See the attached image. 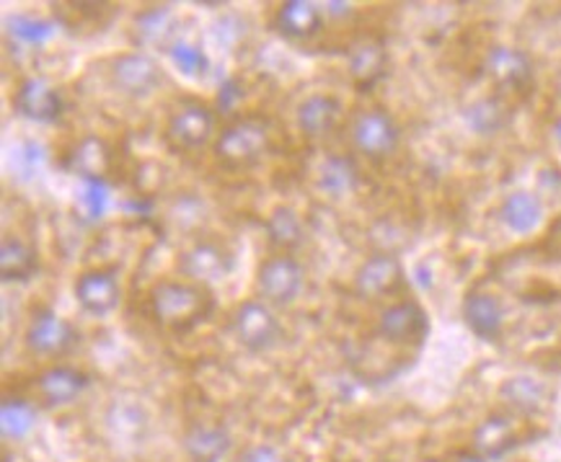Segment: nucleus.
Returning a JSON list of instances; mask_svg holds the SVG:
<instances>
[{
    "label": "nucleus",
    "mask_w": 561,
    "mask_h": 462,
    "mask_svg": "<svg viewBox=\"0 0 561 462\" xmlns=\"http://www.w3.org/2000/svg\"><path fill=\"white\" fill-rule=\"evenodd\" d=\"M359 182V171L352 158L347 155H327L319 169V186L323 192L344 197V194L355 192Z\"/></svg>",
    "instance_id": "25"
},
{
    "label": "nucleus",
    "mask_w": 561,
    "mask_h": 462,
    "mask_svg": "<svg viewBox=\"0 0 561 462\" xmlns=\"http://www.w3.org/2000/svg\"><path fill=\"white\" fill-rule=\"evenodd\" d=\"M26 346L42 357H60L76 346V328L53 310H39L28 323Z\"/></svg>",
    "instance_id": "9"
},
{
    "label": "nucleus",
    "mask_w": 561,
    "mask_h": 462,
    "mask_svg": "<svg viewBox=\"0 0 561 462\" xmlns=\"http://www.w3.org/2000/svg\"><path fill=\"white\" fill-rule=\"evenodd\" d=\"M267 235L275 249H285V251L298 249L306 238L304 220H300L298 212H293L290 207H277L267 220Z\"/></svg>",
    "instance_id": "26"
},
{
    "label": "nucleus",
    "mask_w": 561,
    "mask_h": 462,
    "mask_svg": "<svg viewBox=\"0 0 561 462\" xmlns=\"http://www.w3.org/2000/svg\"><path fill=\"white\" fill-rule=\"evenodd\" d=\"M553 135H557V142L561 146V119L557 122V125H553Z\"/></svg>",
    "instance_id": "38"
},
{
    "label": "nucleus",
    "mask_w": 561,
    "mask_h": 462,
    "mask_svg": "<svg viewBox=\"0 0 561 462\" xmlns=\"http://www.w3.org/2000/svg\"><path fill=\"white\" fill-rule=\"evenodd\" d=\"M378 334L391 344H414L427 336V313L416 302H396L380 313Z\"/></svg>",
    "instance_id": "11"
},
{
    "label": "nucleus",
    "mask_w": 561,
    "mask_h": 462,
    "mask_svg": "<svg viewBox=\"0 0 561 462\" xmlns=\"http://www.w3.org/2000/svg\"><path fill=\"white\" fill-rule=\"evenodd\" d=\"M329 9H334L332 11L334 16H344V13H350V5H344V3H332V5H329Z\"/></svg>",
    "instance_id": "36"
},
{
    "label": "nucleus",
    "mask_w": 561,
    "mask_h": 462,
    "mask_svg": "<svg viewBox=\"0 0 561 462\" xmlns=\"http://www.w3.org/2000/svg\"><path fill=\"white\" fill-rule=\"evenodd\" d=\"M352 142L370 161H383L399 148V127L386 112L370 109L352 122Z\"/></svg>",
    "instance_id": "6"
},
{
    "label": "nucleus",
    "mask_w": 561,
    "mask_h": 462,
    "mask_svg": "<svg viewBox=\"0 0 561 462\" xmlns=\"http://www.w3.org/2000/svg\"><path fill=\"white\" fill-rule=\"evenodd\" d=\"M270 148V127L259 117H241L222 129L215 140V155L228 169H249Z\"/></svg>",
    "instance_id": "2"
},
{
    "label": "nucleus",
    "mask_w": 561,
    "mask_h": 462,
    "mask_svg": "<svg viewBox=\"0 0 561 462\" xmlns=\"http://www.w3.org/2000/svg\"><path fill=\"white\" fill-rule=\"evenodd\" d=\"M228 447V431L215 424H194L184 437V450L192 462H220Z\"/></svg>",
    "instance_id": "20"
},
{
    "label": "nucleus",
    "mask_w": 561,
    "mask_h": 462,
    "mask_svg": "<svg viewBox=\"0 0 561 462\" xmlns=\"http://www.w3.org/2000/svg\"><path fill=\"white\" fill-rule=\"evenodd\" d=\"M473 447L481 460H500L517 447V429L513 418L494 414L484 418L473 431Z\"/></svg>",
    "instance_id": "17"
},
{
    "label": "nucleus",
    "mask_w": 561,
    "mask_h": 462,
    "mask_svg": "<svg viewBox=\"0 0 561 462\" xmlns=\"http://www.w3.org/2000/svg\"><path fill=\"white\" fill-rule=\"evenodd\" d=\"M169 28H171L169 9H153V11L138 16L140 37L146 42H153V45H158V42H163L169 37Z\"/></svg>",
    "instance_id": "33"
},
{
    "label": "nucleus",
    "mask_w": 561,
    "mask_h": 462,
    "mask_svg": "<svg viewBox=\"0 0 561 462\" xmlns=\"http://www.w3.org/2000/svg\"><path fill=\"white\" fill-rule=\"evenodd\" d=\"M213 112L199 101H184L169 117L167 142L174 150H197L210 142L213 137Z\"/></svg>",
    "instance_id": "5"
},
{
    "label": "nucleus",
    "mask_w": 561,
    "mask_h": 462,
    "mask_svg": "<svg viewBox=\"0 0 561 462\" xmlns=\"http://www.w3.org/2000/svg\"><path fill=\"white\" fill-rule=\"evenodd\" d=\"M463 321L484 342H497L505 328V310L500 300L486 292H471L463 302Z\"/></svg>",
    "instance_id": "16"
},
{
    "label": "nucleus",
    "mask_w": 561,
    "mask_h": 462,
    "mask_svg": "<svg viewBox=\"0 0 561 462\" xmlns=\"http://www.w3.org/2000/svg\"><path fill=\"white\" fill-rule=\"evenodd\" d=\"M73 169L85 178H102L110 169V150L96 137H85L73 155Z\"/></svg>",
    "instance_id": "29"
},
{
    "label": "nucleus",
    "mask_w": 561,
    "mask_h": 462,
    "mask_svg": "<svg viewBox=\"0 0 561 462\" xmlns=\"http://www.w3.org/2000/svg\"><path fill=\"white\" fill-rule=\"evenodd\" d=\"M342 117V104L334 96L327 93H316L308 96L304 104L298 106V127L300 132L311 140H321V137L332 135L336 122Z\"/></svg>",
    "instance_id": "18"
},
{
    "label": "nucleus",
    "mask_w": 561,
    "mask_h": 462,
    "mask_svg": "<svg viewBox=\"0 0 561 462\" xmlns=\"http://www.w3.org/2000/svg\"><path fill=\"white\" fill-rule=\"evenodd\" d=\"M213 294L197 281H158L150 290V313L171 331H190L210 317Z\"/></svg>",
    "instance_id": "1"
},
{
    "label": "nucleus",
    "mask_w": 561,
    "mask_h": 462,
    "mask_svg": "<svg viewBox=\"0 0 561 462\" xmlns=\"http://www.w3.org/2000/svg\"><path fill=\"white\" fill-rule=\"evenodd\" d=\"M507 119H510L507 106L497 99H481L471 106L469 112H466V122H469V127L479 135L500 132V129L507 125Z\"/></svg>",
    "instance_id": "28"
},
{
    "label": "nucleus",
    "mask_w": 561,
    "mask_h": 462,
    "mask_svg": "<svg viewBox=\"0 0 561 462\" xmlns=\"http://www.w3.org/2000/svg\"><path fill=\"white\" fill-rule=\"evenodd\" d=\"M388 55L378 39H359L350 49V73L359 89H373L386 73Z\"/></svg>",
    "instance_id": "19"
},
{
    "label": "nucleus",
    "mask_w": 561,
    "mask_h": 462,
    "mask_svg": "<svg viewBox=\"0 0 561 462\" xmlns=\"http://www.w3.org/2000/svg\"><path fill=\"white\" fill-rule=\"evenodd\" d=\"M277 28L287 39H311L321 28V11L306 0H287L277 11Z\"/></svg>",
    "instance_id": "21"
},
{
    "label": "nucleus",
    "mask_w": 561,
    "mask_h": 462,
    "mask_svg": "<svg viewBox=\"0 0 561 462\" xmlns=\"http://www.w3.org/2000/svg\"><path fill=\"white\" fill-rule=\"evenodd\" d=\"M16 112L32 122H55L62 112V99L42 78H28L16 91Z\"/></svg>",
    "instance_id": "15"
},
{
    "label": "nucleus",
    "mask_w": 561,
    "mask_h": 462,
    "mask_svg": "<svg viewBox=\"0 0 561 462\" xmlns=\"http://www.w3.org/2000/svg\"><path fill=\"white\" fill-rule=\"evenodd\" d=\"M456 462H486V460H481L479 454H463V458H458Z\"/></svg>",
    "instance_id": "37"
},
{
    "label": "nucleus",
    "mask_w": 561,
    "mask_h": 462,
    "mask_svg": "<svg viewBox=\"0 0 561 462\" xmlns=\"http://www.w3.org/2000/svg\"><path fill=\"white\" fill-rule=\"evenodd\" d=\"M502 401L507 403L510 408L517 411V414H541L549 403V390H546L543 382L534 378H513L507 380L500 390Z\"/></svg>",
    "instance_id": "23"
},
{
    "label": "nucleus",
    "mask_w": 561,
    "mask_h": 462,
    "mask_svg": "<svg viewBox=\"0 0 561 462\" xmlns=\"http://www.w3.org/2000/svg\"><path fill=\"white\" fill-rule=\"evenodd\" d=\"M500 218L505 226L513 230V233H530V230H536L541 226V218H543V207L541 201H538L534 194L528 192H515L510 194L505 199V205L500 209Z\"/></svg>",
    "instance_id": "24"
},
{
    "label": "nucleus",
    "mask_w": 561,
    "mask_h": 462,
    "mask_svg": "<svg viewBox=\"0 0 561 462\" xmlns=\"http://www.w3.org/2000/svg\"><path fill=\"white\" fill-rule=\"evenodd\" d=\"M112 83L127 96L142 99L161 85V70L148 55H119L112 60Z\"/></svg>",
    "instance_id": "8"
},
{
    "label": "nucleus",
    "mask_w": 561,
    "mask_h": 462,
    "mask_svg": "<svg viewBox=\"0 0 561 462\" xmlns=\"http://www.w3.org/2000/svg\"><path fill=\"white\" fill-rule=\"evenodd\" d=\"M81 201L91 220L104 218L106 205H110V186H106L104 178H85Z\"/></svg>",
    "instance_id": "32"
},
{
    "label": "nucleus",
    "mask_w": 561,
    "mask_h": 462,
    "mask_svg": "<svg viewBox=\"0 0 561 462\" xmlns=\"http://www.w3.org/2000/svg\"><path fill=\"white\" fill-rule=\"evenodd\" d=\"M230 269H233V258H230V254L222 245L210 241L194 243L179 256V272H182L186 279L197 281V285L220 281L222 277H228Z\"/></svg>",
    "instance_id": "7"
},
{
    "label": "nucleus",
    "mask_w": 561,
    "mask_h": 462,
    "mask_svg": "<svg viewBox=\"0 0 561 462\" xmlns=\"http://www.w3.org/2000/svg\"><path fill=\"white\" fill-rule=\"evenodd\" d=\"M37 254L16 235H5L0 243V277L3 281H26L37 272Z\"/></svg>",
    "instance_id": "22"
},
{
    "label": "nucleus",
    "mask_w": 561,
    "mask_h": 462,
    "mask_svg": "<svg viewBox=\"0 0 561 462\" xmlns=\"http://www.w3.org/2000/svg\"><path fill=\"white\" fill-rule=\"evenodd\" d=\"M306 274L304 266L295 262L293 256H272L259 266L256 272V290L272 305H290L304 292Z\"/></svg>",
    "instance_id": "3"
},
{
    "label": "nucleus",
    "mask_w": 561,
    "mask_h": 462,
    "mask_svg": "<svg viewBox=\"0 0 561 462\" xmlns=\"http://www.w3.org/2000/svg\"><path fill=\"white\" fill-rule=\"evenodd\" d=\"M5 26H9L11 37L26 42V45H42V42L55 37V24H49V21H42V19L11 16L5 21Z\"/></svg>",
    "instance_id": "30"
},
{
    "label": "nucleus",
    "mask_w": 561,
    "mask_h": 462,
    "mask_svg": "<svg viewBox=\"0 0 561 462\" xmlns=\"http://www.w3.org/2000/svg\"><path fill=\"white\" fill-rule=\"evenodd\" d=\"M76 298L91 315H110L119 302L117 274L106 269H91L78 277Z\"/></svg>",
    "instance_id": "12"
},
{
    "label": "nucleus",
    "mask_w": 561,
    "mask_h": 462,
    "mask_svg": "<svg viewBox=\"0 0 561 462\" xmlns=\"http://www.w3.org/2000/svg\"><path fill=\"white\" fill-rule=\"evenodd\" d=\"M404 285V269H401L399 258L388 254H376L359 266L355 274V292L365 300L383 298Z\"/></svg>",
    "instance_id": "10"
},
{
    "label": "nucleus",
    "mask_w": 561,
    "mask_h": 462,
    "mask_svg": "<svg viewBox=\"0 0 561 462\" xmlns=\"http://www.w3.org/2000/svg\"><path fill=\"white\" fill-rule=\"evenodd\" d=\"M233 462H285V458L275 450V447L254 444V447H247V450H243Z\"/></svg>",
    "instance_id": "34"
},
{
    "label": "nucleus",
    "mask_w": 561,
    "mask_h": 462,
    "mask_svg": "<svg viewBox=\"0 0 561 462\" xmlns=\"http://www.w3.org/2000/svg\"><path fill=\"white\" fill-rule=\"evenodd\" d=\"M85 388H89V374L65 365L49 367L37 380V393L47 406H68Z\"/></svg>",
    "instance_id": "14"
},
{
    "label": "nucleus",
    "mask_w": 561,
    "mask_h": 462,
    "mask_svg": "<svg viewBox=\"0 0 561 462\" xmlns=\"http://www.w3.org/2000/svg\"><path fill=\"white\" fill-rule=\"evenodd\" d=\"M559 99H561V81H559Z\"/></svg>",
    "instance_id": "39"
},
{
    "label": "nucleus",
    "mask_w": 561,
    "mask_h": 462,
    "mask_svg": "<svg viewBox=\"0 0 561 462\" xmlns=\"http://www.w3.org/2000/svg\"><path fill=\"white\" fill-rule=\"evenodd\" d=\"M169 53H171V60H174L176 68L182 70L184 76H190V78L205 76L207 68H210V62H207V57H205L203 49L186 45V42H176V45L171 47Z\"/></svg>",
    "instance_id": "31"
},
{
    "label": "nucleus",
    "mask_w": 561,
    "mask_h": 462,
    "mask_svg": "<svg viewBox=\"0 0 561 462\" xmlns=\"http://www.w3.org/2000/svg\"><path fill=\"white\" fill-rule=\"evenodd\" d=\"M37 424V411L24 399H3L0 403V429L5 439H24Z\"/></svg>",
    "instance_id": "27"
},
{
    "label": "nucleus",
    "mask_w": 561,
    "mask_h": 462,
    "mask_svg": "<svg viewBox=\"0 0 561 462\" xmlns=\"http://www.w3.org/2000/svg\"><path fill=\"white\" fill-rule=\"evenodd\" d=\"M241 99V85L239 81H226L220 89V96H218V106L222 112H230L236 106V101Z\"/></svg>",
    "instance_id": "35"
},
{
    "label": "nucleus",
    "mask_w": 561,
    "mask_h": 462,
    "mask_svg": "<svg viewBox=\"0 0 561 462\" xmlns=\"http://www.w3.org/2000/svg\"><path fill=\"white\" fill-rule=\"evenodd\" d=\"M486 73L507 91H525L534 83V65L528 55L513 47H494L486 57Z\"/></svg>",
    "instance_id": "13"
},
{
    "label": "nucleus",
    "mask_w": 561,
    "mask_h": 462,
    "mask_svg": "<svg viewBox=\"0 0 561 462\" xmlns=\"http://www.w3.org/2000/svg\"><path fill=\"white\" fill-rule=\"evenodd\" d=\"M230 323H233L236 338H239L249 351H267L279 338V323L275 313L259 300L241 302V305L236 308L233 317H230Z\"/></svg>",
    "instance_id": "4"
}]
</instances>
